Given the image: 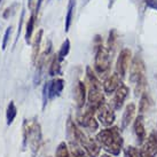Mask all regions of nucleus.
Returning <instances> with one entry per match:
<instances>
[{"instance_id": "nucleus-12", "label": "nucleus", "mask_w": 157, "mask_h": 157, "mask_svg": "<svg viewBox=\"0 0 157 157\" xmlns=\"http://www.w3.org/2000/svg\"><path fill=\"white\" fill-rule=\"evenodd\" d=\"M122 77L117 74V72H113L110 74L107 78H105L103 83H102V87H103V92L107 94H113L117 91V88L123 84Z\"/></svg>"}, {"instance_id": "nucleus-13", "label": "nucleus", "mask_w": 157, "mask_h": 157, "mask_svg": "<svg viewBox=\"0 0 157 157\" xmlns=\"http://www.w3.org/2000/svg\"><path fill=\"white\" fill-rule=\"evenodd\" d=\"M133 131H134L138 144L142 146V144L147 139V131H146V126H144V115H139L138 117L135 118L134 123H133Z\"/></svg>"}, {"instance_id": "nucleus-23", "label": "nucleus", "mask_w": 157, "mask_h": 157, "mask_svg": "<svg viewBox=\"0 0 157 157\" xmlns=\"http://www.w3.org/2000/svg\"><path fill=\"white\" fill-rule=\"evenodd\" d=\"M55 157H72L67 142H64V141L60 142V144L56 148V151H55Z\"/></svg>"}, {"instance_id": "nucleus-31", "label": "nucleus", "mask_w": 157, "mask_h": 157, "mask_svg": "<svg viewBox=\"0 0 157 157\" xmlns=\"http://www.w3.org/2000/svg\"><path fill=\"white\" fill-rule=\"evenodd\" d=\"M41 2H43V0H37V4H36V9H35V12H33V14H35L36 16H37V14H38V12H39L40 6H41Z\"/></svg>"}, {"instance_id": "nucleus-10", "label": "nucleus", "mask_w": 157, "mask_h": 157, "mask_svg": "<svg viewBox=\"0 0 157 157\" xmlns=\"http://www.w3.org/2000/svg\"><path fill=\"white\" fill-rule=\"evenodd\" d=\"M141 157H156L157 156V133L151 132L147 136L141 148Z\"/></svg>"}, {"instance_id": "nucleus-5", "label": "nucleus", "mask_w": 157, "mask_h": 157, "mask_svg": "<svg viewBox=\"0 0 157 157\" xmlns=\"http://www.w3.org/2000/svg\"><path fill=\"white\" fill-rule=\"evenodd\" d=\"M128 71H130V76H128V80L130 83H132L133 85L140 83L144 80L146 78V66H144V62L142 60V57L140 56L139 54L135 55L131 61V64H130V68H128Z\"/></svg>"}, {"instance_id": "nucleus-6", "label": "nucleus", "mask_w": 157, "mask_h": 157, "mask_svg": "<svg viewBox=\"0 0 157 157\" xmlns=\"http://www.w3.org/2000/svg\"><path fill=\"white\" fill-rule=\"evenodd\" d=\"M96 111L86 108L85 111L78 113L77 115V124L83 128H86L88 132H95L99 128V122L95 118L94 113Z\"/></svg>"}, {"instance_id": "nucleus-27", "label": "nucleus", "mask_w": 157, "mask_h": 157, "mask_svg": "<svg viewBox=\"0 0 157 157\" xmlns=\"http://www.w3.org/2000/svg\"><path fill=\"white\" fill-rule=\"evenodd\" d=\"M10 33H12V26H8V28L6 29V32H5L4 38H2V44H1V49H2V51H5L6 47H7L9 37H10Z\"/></svg>"}, {"instance_id": "nucleus-30", "label": "nucleus", "mask_w": 157, "mask_h": 157, "mask_svg": "<svg viewBox=\"0 0 157 157\" xmlns=\"http://www.w3.org/2000/svg\"><path fill=\"white\" fill-rule=\"evenodd\" d=\"M15 7H16V4H15V5H13V6H12V7H9V8H7V9H6V10H5V13L2 14V17H4V18H6V20H7V18L9 17V15H10V14L13 13V9L15 8Z\"/></svg>"}, {"instance_id": "nucleus-28", "label": "nucleus", "mask_w": 157, "mask_h": 157, "mask_svg": "<svg viewBox=\"0 0 157 157\" xmlns=\"http://www.w3.org/2000/svg\"><path fill=\"white\" fill-rule=\"evenodd\" d=\"M24 9L22 10V13H21V18H20V23H18V29H17V35H16V38H15V43H14V46L16 45L17 43L18 38H20V33H21V29H22V23H23V18H24Z\"/></svg>"}, {"instance_id": "nucleus-7", "label": "nucleus", "mask_w": 157, "mask_h": 157, "mask_svg": "<svg viewBox=\"0 0 157 157\" xmlns=\"http://www.w3.org/2000/svg\"><path fill=\"white\" fill-rule=\"evenodd\" d=\"M87 102V108L94 111L99 109V107L105 103L103 87L102 86H88Z\"/></svg>"}, {"instance_id": "nucleus-20", "label": "nucleus", "mask_w": 157, "mask_h": 157, "mask_svg": "<svg viewBox=\"0 0 157 157\" xmlns=\"http://www.w3.org/2000/svg\"><path fill=\"white\" fill-rule=\"evenodd\" d=\"M117 40H118V35H117V31L115 29H111L109 32V37H108V43H107V48L110 51V53L113 55L115 53V49L117 47Z\"/></svg>"}, {"instance_id": "nucleus-9", "label": "nucleus", "mask_w": 157, "mask_h": 157, "mask_svg": "<svg viewBox=\"0 0 157 157\" xmlns=\"http://www.w3.org/2000/svg\"><path fill=\"white\" fill-rule=\"evenodd\" d=\"M132 61V52L130 48H123L119 55H118L117 62H116V72L122 78L126 76L130 64Z\"/></svg>"}, {"instance_id": "nucleus-11", "label": "nucleus", "mask_w": 157, "mask_h": 157, "mask_svg": "<svg viewBox=\"0 0 157 157\" xmlns=\"http://www.w3.org/2000/svg\"><path fill=\"white\" fill-rule=\"evenodd\" d=\"M130 95V88L126 86L125 84H122L119 87L117 88V91L113 93V98L111 100V107L115 110H121L123 108V105L125 103L126 99Z\"/></svg>"}, {"instance_id": "nucleus-24", "label": "nucleus", "mask_w": 157, "mask_h": 157, "mask_svg": "<svg viewBox=\"0 0 157 157\" xmlns=\"http://www.w3.org/2000/svg\"><path fill=\"white\" fill-rule=\"evenodd\" d=\"M35 18H36V15L32 13V15H31L29 21H28V24H26V31H25L26 44H30L31 41V36H32V32H33V28H35Z\"/></svg>"}, {"instance_id": "nucleus-26", "label": "nucleus", "mask_w": 157, "mask_h": 157, "mask_svg": "<svg viewBox=\"0 0 157 157\" xmlns=\"http://www.w3.org/2000/svg\"><path fill=\"white\" fill-rule=\"evenodd\" d=\"M124 157H141V151L134 146H127L124 148Z\"/></svg>"}, {"instance_id": "nucleus-15", "label": "nucleus", "mask_w": 157, "mask_h": 157, "mask_svg": "<svg viewBox=\"0 0 157 157\" xmlns=\"http://www.w3.org/2000/svg\"><path fill=\"white\" fill-rule=\"evenodd\" d=\"M64 84H66V82H64V79L62 78H56L53 79V80H49V82H46L49 100L54 99L55 96H59L61 94L63 88H64Z\"/></svg>"}, {"instance_id": "nucleus-18", "label": "nucleus", "mask_w": 157, "mask_h": 157, "mask_svg": "<svg viewBox=\"0 0 157 157\" xmlns=\"http://www.w3.org/2000/svg\"><path fill=\"white\" fill-rule=\"evenodd\" d=\"M76 2H77V0H69L66 15V23H64V30H66V32L69 31L71 23H72V18L75 16V9H76Z\"/></svg>"}, {"instance_id": "nucleus-21", "label": "nucleus", "mask_w": 157, "mask_h": 157, "mask_svg": "<svg viewBox=\"0 0 157 157\" xmlns=\"http://www.w3.org/2000/svg\"><path fill=\"white\" fill-rule=\"evenodd\" d=\"M17 115V109L16 105L14 103V101H10L7 107V111H6V119H7V125H10L14 122V119Z\"/></svg>"}, {"instance_id": "nucleus-3", "label": "nucleus", "mask_w": 157, "mask_h": 157, "mask_svg": "<svg viewBox=\"0 0 157 157\" xmlns=\"http://www.w3.org/2000/svg\"><path fill=\"white\" fill-rule=\"evenodd\" d=\"M113 61V54L103 45L95 48V57H94V70L99 77L107 78L109 76L110 66Z\"/></svg>"}, {"instance_id": "nucleus-25", "label": "nucleus", "mask_w": 157, "mask_h": 157, "mask_svg": "<svg viewBox=\"0 0 157 157\" xmlns=\"http://www.w3.org/2000/svg\"><path fill=\"white\" fill-rule=\"evenodd\" d=\"M69 52H70V40L66 39L64 41H63V44H62L59 53H57V57H59V60H60L61 62L63 61V60L68 56Z\"/></svg>"}, {"instance_id": "nucleus-32", "label": "nucleus", "mask_w": 157, "mask_h": 157, "mask_svg": "<svg viewBox=\"0 0 157 157\" xmlns=\"http://www.w3.org/2000/svg\"><path fill=\"white\" fill-rule=\"evenodd\" d=\"M29 1V8L32 9L33 8V0H28Z\"/></svg>"}, {"instance_id": "nucleus-8", "label": "nucleus", "mask_w": 157, "mask_h": 157, "mask_svg": "<svg viewBox=\"0 0 157 157\" xmlns=\"http://www.w3.org/2000/svg\"><path fill=\"white\" fill-rule=\"evenodd\" d=\"M96 118L105 127L113 126L115 119H116L115 109L111 107V105L105 102L103 105L99 107V109L96 110Z\"/></svg>"}, {"instance_id": "nucleus-17", "label": "nucleus", "mask_w": 157, "mask_h": 157, "mask_svg": "<svg viewBox=\"0 0 157 157\" xmlns=\"http://www.w3.org/2000/svg\"><path fill=\"white\" fill-rule=\"evenodd\" d=\"M153 105V100L150 95L148 94V92L144 93L142 95L140 96L139 101V115H144L146 113H148L150 108Z\"/></svg>"}, {"instance_id": "nucleus-34", "label": "nucleus", "mask_w": 157, "mask_h": 157, "mask_svg": "<svg viewBox=\"0 0 157 157\" xmlns=\"http://www.w3.org/2000/svg\"><path fill=\"white\" fill-rule=\"evenodd\" d=\"M0 4H1V0H0Z\"/></svg>"}, {"instance_id": "nucleus-1", "label": "nucleus", "mask_w": 157, "mask_h": 157, "mask_svg": "<svg viewBox=\"0 0 157 157\" xmlns=\"http://www.w3.org/2000/svg\"><path fill=\"white\" fill-rule=\"evenodd\" d=\"M95 140L99 142L101 148L105 149L107 154L118 156L123 150L124 140L121 134V130L117 126L105 127L95 135Z\"/></svg>"}, {"instance_id": "nucleus-4", "label": "nucleus", "mask_w": 157, "mask_h": 157, "mask_svg": "<svg viewBox=\"0 0 157 157\" xmlns=\"http://www.w3.org/2000/svg\"><path fill=\"white\" fill-rule=\"evenodd\" d=\"M75 142L80 144L82 148L87 153L90 157H99V155H100L101 147L99 142L95 139L88 136L78 126H76V128H75Z\"/></svg>"}, {"instance_id": "nucleus-16", "label": "nucleus", "mask_w": 157, "mask_h": 157, "mask_svg": "<svg viewBox=\"0 0 157 157\" xmlns=\"http://www.w3.org/2000/svg\"><path fill=\"white\" fill-rule=\"evenodd\" d=\"M86 85L84 82H78L75 88V100L78 109L84 108V105L86 103Z\"/></svg>"}, {"instance_id": "nucleus-19", "label": "nucleus", "mask_w": 157, "mask_h": 157, "mask_svg": "<svg viewBox=\"0 0 157 157\" xmlns=\"http://www.w3.org/2000/svg\"><path fill=\"white\" fill-rule=\"evenodd\" d=\"M41 38H43V30H39L37 32V35L35 37L33 44H32V60L33 62H36V60L38 59V53L40 49V43H41Z\"/></svg>"}, {"instance_id": "nucleus-2", "label": "nucleus", "mask_w": 157, "mask_h": 157, "mask_svg": "<svg viewBox=\"0 0 157 157\" xmlns=\"http://www.w3.org/2000/svg\"><path fill=\"white\" fill-rule=\"evenodd\" d=\"M41 127L36 119H24L23 123V149L29 146L32 156L36 157L41 146Z\"/></svg>"}, {"instance_id": "nucleus-33", "label": "nucleus", "mask_w": 157, "mask_h": 157, "mask_svg": "<svg viewBox=\"0 0 157 157\" xmlns=\"http://www.w3.org/2000/svg\"><path fill=\"white\" fill-rule=\"evenodd\" d=\"M100 157H113V155H110V154H107V153H105V154H102V155H101Z\"/></svg>"}, {"instance_id": "nucleus-29", "label": "nucleus", "mask_w": 157, "mask_h": 157, "mask_svg": "<svg viewBox=\"0 0 157 157\" xmlns=\"http://www.w3.org/2000/svg\"><path fill=\"white\" fill-rule=\"evenodd\" d=\"M144 2H146V6L148 8L157 10V0H144Z\"/></svg>"}, {"instance_id": "nucleus-22", "label": "nucleus", "mask_w": 157, "mask_h": 157, "mask_svg": "<svg viewBox=\"0 0 157 157\" xmlns=\"http://www.w3.org/2000/svg\"><path fill=\"white\" fill-rule=\"evenodd\" d=\"M48 72H49V76H52V77L61 74V61L59 60L57 55H54V57H53Z\"/></svg>"}, {"instance_id": "nucleus-14", "label": "nucleus", "mask_w": 157, "mask_h": 157, "mask_svg": "<svg viewBox=\"0 0 157 157\" xmlns=\"http://www.w3.org/2000/svg\"><path fill=\"white\" fill-rule=\"evenodd\" d=\"M135 113H136V105H135V103H133V102L127 103L125 109H124L122 122H121V128H122V131L126 130L127 127L131 125L135 117Z\"/></svg>"}]
</instances>
